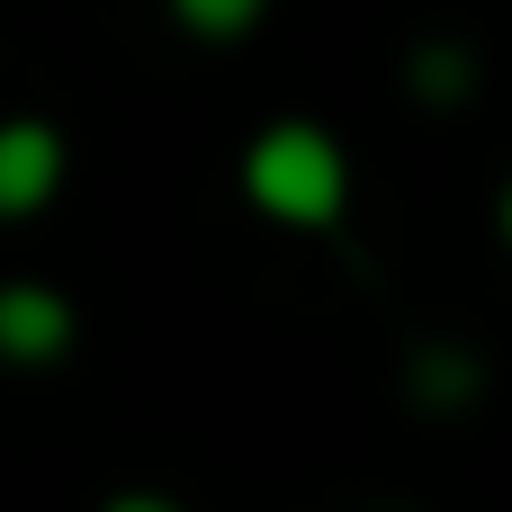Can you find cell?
I'll return each mask as SVG.
<instances>
[{"mask_svg": "<svg viewBox=\"0 0 512 512\" xmlns=\"http://www.w3.org/2000/svg\"><path fill=\"white\" fill-rule=\"evenodd\" d=\"M405 387L423 396V405H441V414H459L477 387H486V369L459 351V342H432V351H414V369H405Z\"/></svg>", "mask_w": 512, "mask_h": 512, "instance_id": "cell-4", "label": "cell"}, {"mask_svg": "<svg viewBox=\"0 0 512 512\" xmlns=\"http://www.w3.org/2000/svg\"><path fill=\"white\" fill-rule=\"evenodd\" d=\"M63 351H72V306H63L54 288H36V279L0 288V360L45 369V360H63Z\"/></svg>", "mask_w": 512, "mask_h": 512, "instance_id": "cell-3", "label": "cell"}, {"mask_svg": "<svg viewBox=\"0 0 512 512\" xmlns=\"http://www.w3.org/2000/svg\"><path fill=\"white\" fill-rule=\"evenodd\" d=\"M243 198H252L270 225L324 234V225H342V207H351V153H342L315 117H279V126H261L252 153H243Z\"/></svg>", "mask_w": 512, "mask_h": 512, "instance_id": "cell-1", "label": "cell"}, {"mask_svg": "<svg viewBox=\"0 0 512 512\" xmlns=\"http://www.w3.org/2000/svg\"><path fill=\"white\" fill-rule=\"evenodd\" d=\"M261 9H270V0H171V18H180L189 36H207V45H225V36L261 27Z\"/></svg>", "mask_w": 512, "mask_h": 512, "instance_id": "cell-6", "label": "cell"}, {"mask_svg": "<svg viewBox=\"0 0 512 512\" xmlns=\"http://www.w3.org/2000/svg\"><path fill=\"white\" fill-rule=\"evenodd\" d=\"M378 512H396V504H378Z\"/></svg>", "mask_w": 512, "mask_h": 512, "instance_id": "cell-9", "label": "cell"}, {"mask_svg": "<svg viewBox=\"0 0 512 512\" xmlns=\"http://www.w3.org/2000/svg\"><path fill=\"white\" fill-rule=\"evenodd\" d=\"M495 225H504V243H512V180H504V198H495Z\"/></svg>", "mask_w": 512, "mask_h": 512, "instance_id": "cell-8", "label": "cell"}, {"mask_svg": "<svg viewBox=\"0 0 512 512\" xmlns=\"http://www.w3.org/2000/svg\"><path fill=\"white\" fill-rule=\"evenodd\" d=\"M108 512H180L171 495H108Z\"/></svg>", "mask_w": 512, "mask_h": 512, "instance_id": "cell-7", "label": "cell"}, {"mask_svg": "<svg viewBox=\"0 0 512 512\" xmlns=\"http://www.w3.org/2000/svg\"><path fill=\"white\" fill-rule=\"evenodd\" d=\"M405 81H414V99H432V108H441V99H468V90H477V54L450 45V36H432V45L405 63Z\"/></svg>", "mask_w": 512, "mask_h": 512, "instance_id": "cell-5", "label": "cell"}, {"mask_svg": "<svg viewBox=\"0 0 512 512\" xmlns=\"http://www.w3.org/2000/svg\"><path fill=\"white\" fill-rule=\"evenodd\" d=\"M63 189V135L45 117H9L0 126V216H36Z\"/></svg>", "mask_w": 512, "mask_h": 512, "instance_id": "cell-2", "label": "cell"}]
</instances>
